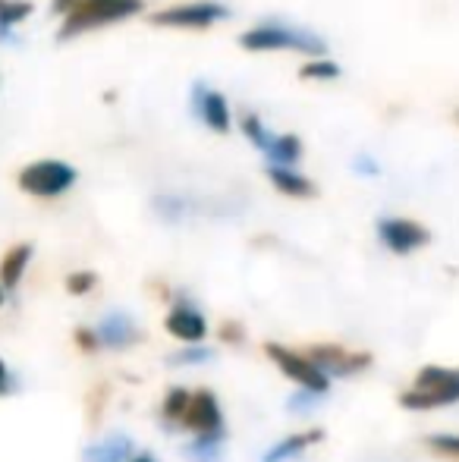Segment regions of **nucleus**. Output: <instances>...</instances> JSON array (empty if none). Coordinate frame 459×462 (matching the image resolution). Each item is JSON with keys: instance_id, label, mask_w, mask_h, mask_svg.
I'll return each instance as SVG.
<instances>
[{"instance_id": "obj_1", "label": "nucleus", "mask_w": 459, "mask_h": 462, "mask_svg": "<svg viewBox=\"0 0 459 462\" xmlns=\"http://www.w3.org/2000/svg\"><path fill=\"white\" fill-rule=\"evenodd\" d=\"M459 402V368L425 365L416 374L409 390L399 393V406L409 412H431V409L456 406Z\"/></svg>"}, {"instance_id": "obj_2", "label": "nucleus", "mask_w": 459, "mask_h": 462, "mask_svg": "<svg viewBox=\"0 0 459 462\" xmlns=\"http://www.w3.org/2000/svg\"><path fill=\"white\" fill-rule=\"evenodd\" d=\"M239 44H243L245 51H302V54H325V42H321L315 32L296 29V25H287V23H280V19L262 23V25H255V29L243 32Z\"/></svg>"}, {"instance_id": "obj_3", "label": "nucleus", "mask_w": 459, "mask_h": 462, "mask_svg": "<svg viewBox=\"0 0 459 462\" xmlns=\"http://www.w3.org/2000/svg\"><path fill=\"white\" fill-rule=\"evenodd\" d=\"M264 356L271 359V365L280 368V374L287 381L296 383V390H308L315 396H327L331 393V377L325 374L306 353L299 349H289L283 343H264Z\"/></svg>"}, {"instance_id": "obj_4", "label": "nucleus", "mask_w": 459, "mask_h": 462, "mask_svg": "<svg viewBox=\"0 0 459 462\" xmlns=\"http://www.w3.org/2000/svg\"><path fill=\"white\" fill-rule=\"evenodd\" d=\"M142 10V0H82L63 19L60 38L82 35L88 29H98V25L116 23V19H129Z\"/></svg>"}, {"instance_id": "obj_5", "label": "nucleus", "mask_w": 459, "mask_h": 462, "mask_svg": "<svg viewBox=\"0 0 459 462\" xmlns=\"http://www.w3.org/2000/svg\"><path fill=\"white\" fill-rule=\"evenodd\" d=\"M16 183L35 199H57L76 183V171L63 161H35V164L19 171Z\"/></svg>"}, {"instance_id": "obj_6", "label": "nucleus", "mask_w": 459, "mask_h": 462, "mask_svg": "<svg viewBox=\"0 0 459 462\" xmlns=\"http://www.w3.org/2000/svg\"><path fill=\"white\" fill-rule=\"evenodd\" d=\"M183 428L192 438H205V440L227 438V421H224V409L215 390H208V387L192 390V402L183 419Z\"/></svg>"}, {"instance_id": "obj_7", "label": "nucleus", "mask_w": 459, "mask_h": 462, "mask_svg": "<svg viewBox=\"0 0 459 462\" xmlns=\"http://www.w3.org/2000/svg\"><path fill=\"white\" fill-rule=\"evenodd\" d=\"M243 133L252 139V145L268 158V164L274 167H293L302 158V142L296 135H277L271 129H264V123L255 114L243 116Z\"/></svg>"}, {"instance_id": "obj_8", "label": "nucleus", "mask_w": 459, "mask_h": 462, "mask_svg": "<svg viewBox=\"0 0 459 462\" xmlns=\"http://www.w3.org/2000/svg\"><path fill=\"white\" fill-rule=\"evenodd\" d=\"M164 330L183 346H202L205 337H208V318L198 311V305L186 292H177L170 311L164 315Z\"/></svg>"}, {"instance_id": "obj_9", "label": "nucleus", "mask_w": 459, "mask_h": 462, "mask_svg": "<svg viewBox=\"0 0 459 462\" xmlns=\"http://www.w3.org/2000/svg\"><path fill=\"white\" fill-rule=\"evenodd\" d=\"M308 359L315 362L327 377H355L362 371L372 368V353H353V349L340 346V343H312L308 349H302Z\"/></svg>"}, {"instance_id": "obj_10", "label": "nucleus", "mask_w": 459, "mask_h": 462, "mask_svg": "<svg viewBox=\"0 0 459 462\" xmlns=\"http://www.w3.org/2000/svg\"><path fill=\"white\" fill-rule=\"evenodd\" d=\"M378 239L393 255H412L422 245L431 243V233L418 220L409 217H381L378 220Z\"/></svg>"}, {"instance_id": "obj_11", "label": "nucleus", "mask_w": 459, "mask_h": 462, "mask_svg": "<svg viewBox=\"0 0 459 462\" xmlns=\"http://www.w3.org/2000/svg\"><path fill=\"white\" fill-rule=\"evenodd\" d=\"M227 19V6L215 0H198V4H179L158 13L151 19L154 25H173V29H208V25Z\"/></svg>"}, {"instance_id": "obj_12", "label": "nucleus", "mask_w": 459, "mask_h": 462, "mask_svg": "<svg viewBox=\"0 0 459 462\" xmlns=\"http://www.w3.org/2000/svg\"><path fill=\"white\" fill-rule=\"evenodd\" d=\"M95 334H98V340H101V349H111V353H126V349L139 346V343L145 340V334H142V328L135 324V318L120 309L101 315V321L95 324Z\"/></svg>"}, {"instance_id": "obj_13", "label": "nucleus", "mask_w": 459, "mask_h": 462, "mask_svg": "<svg viewBox=\"0 0 459 462\" xmlns=\"http://www.w3.org/2000/svg\"><path fill=\"white\" fill-rule=\"evenodd\" d=\"M192 114H196L202 123H208L215 133H227L230 129L227 97L221 92H215L211 86H205V82H196V86H192Z\"/></svg>"}, {"instance_id": "obj_14", "label": "nucleus", "mask_w": 459, "mask_h": 462, "mask_svg": "<svg viewBox=\"0 0 459 462\" xmlns=\"http://www.w3.org/2000/svg\"><path fill=\"white\" fill-rule=\"evenodd\" d=\"M135 440L129 438V434H105L101 440H95V444L86 447V453H82V462H129L135 457Z\"/></svg>"}, {"instance_id": "obj_15", "label": "nucleus", "mask_w": 459, "mask_h": 462, "mask_svg": "<svg viewBox=\"0 0 459 462\" xmlns=\"http://www.w3.org/2000/svg\"><path fill=\"white\" fill-rule=\"evenodd\" d=\"M325 440V431L321 428H312V431H293L287 438H280L274 447L264 450L262 462H289V459H299L306 450H312L315 444Z\"/></svg>"}, {"instance_id": "obj_16", "label": "nucleus", "mask_w": 459, "mask_h": 462, "mask_svg": "<svg viewBox=\"0 0 459 462\" xmlns=\"http://www.w3.org/2000/svg\"><path fill=\"white\" fill-rule=\"evenodd\" d=\"M32 255H35L32 243H19V245H13L4 258H0V283H4V290H16V286L23 283Z\"/></svg>"}, {"instance_id": "obj_17", "label": "nucleus", "mask_w": 459, "mask_h": 462, "mask_svg": "<svg viewBox=\"0 0 459 462\" xmlns=\"http://www.w3.org/2000/svg\"><path fill=\"white\" fill-rule=\"evenodd\" d=\"M189 402H192V390H186V387L167 390L164 400H161V406H158L161 428H167V431L183 428V419H186V412H189Z\"/></svg>"}, {"instance_id": "obj_18", "label": "nucleus", "mask_w": 459, "mask_h": 462, "mask_svg": "<svg viewBox=\"0 0 459 462\" xmlns=\"http://www.w3.org/2000/svg\"><path fill=\"white\" fill-rule=\"evenodd\" d=\"M268 180L280 189L283 195H293V199H312L315 195V183L308 177H302L293 167H274L268 164Z\"/></svg>"}, {"instance_id": "obj_19", "label": "nucleus", "mask_w": 459, "mask_h": 462, "mask_svg": "<svg viewBox=\"0 0 459 462\" xmlns=\"http://www.w3.org/2000/svg\"><path fill=\"white\" fill-rule=\"evenodd\" d=\"M32 13L25 0H0V42H13V25H19Z\"/></svg>"}, {"instance_id": "obj_20", "label": "nucleus", "mask_w": 459, "mask_h": 462, "mask_svg": "<svg viewBox=\"0 0 459 462\" xmlns=\"http://www.w3.org/2000/svg\"><path fill=\"white\" fill-rule=\"evenodd\" d=\"M221 444L224 440L192 438L189 444H183V457L189 462H221Z\"/></svg>"}, {"instance_id": "obj_21", "label": "nucleus", "mask_w": 459, "mask_h": 462, "mask_svg": "<svg viewBox=\"0 0 459 462\" xmlns=\"http://www.w3.org/2000/svg\"><path fill=\"white\" fill-rule=\"evenodd\" d=\"M211 359H215V349H208L202 343V346H183L179 353H173L170 365L173 368H192V365H208Z\"/></svg>"}, {"instance_id": "obj_22", "label": "nucleus", "mask_w": 459, "mask_h": 462, "mask_svg": "<svg viewBox=\"0 0 459 462\" xmlns=\"http://www.w3.org/2000/svg\"><path fill=\"white\" fill-rule=\"evenodd\" d=\"M425 447H428L435 457L459 462V434H428V438H425Z\"/></svg>"}, {"instance_id": "obj_23", "label": "nucleus", "mask_w": 459, "mask_h": 462, "mask_svg": "<svg viewBox=\"0 0 459 462\" xmlns=\"http://www.w3.org/2000/svg\"><path fill=\"white\" fill-rule=\"evenodd\" d=\"M154 211L164 220H183L189 208H186V201L179 199V195H158V199H154Z\"/></svg>"}, {"instance_id": "obj_24", "label": "nucleus", "mask_w": 459, "mask_h": 462, "mask_svg": "<svg viewBox=\"0 0 459 462\" xmlns=\"http://www.w3.org/2000/svg\"><path fill=\"white\" fill-rule=\"evenodd\" d=\"M63 283H67L69 296H88L98 286V274L95 271H73V274H67Z\"/></svg>"}, {"instance_id": "obj_25", "label": "nucleus", "mask_w": 459, "mask_h": 462, "mask_svg": "<svg viewBox=\"0 0 459 462\" xmlns=\"http://www.w3.org/2000/svg\"><path fill=\"white\" fill-rule=\"evenodd\" d=\"M217 337H221V343L224 346H243L245 343V324L243 321H236V318H227V321H221V328H217Z\"/></svg>"}, {"instance_id": "obj_26", "label": "nucleus", "mask_w": 459, "mask_h": 462, "mask_svg": "<svg viewBox=\"0 0 459 462\" xmlns=\"http://www.w3.org/2000/svg\"><path fill=\"white\" fill-rule=\"evenodd\" d=\"M340 67L334 60H312L302 67V79H337Z\"/></svg>"}, {"instance_id": "obj_27", "label": "nucleus", "mask_w": 459, "mask_h": 462, "mask_svg": "<svg viewBox=\"0 0 459 462\" xmlns=\"http://www.w3.org/2000/svg\"><path fill=\"white\" fill-rule=\"evenodd\" d=\"M73 343L82 356H95L101 349V340H98V334H95V328H76Z\"/></svg>"}, {"instance_id": "obj_28", "label": "nucleus", "mask_w": 459, "mask_h": 462, "mask_svg": "<svg viewBox=\"0 0 459 462\" xmlns=\"http://www.w3.org/2000/svg\"><path fill=\"white\" fill-rule=\"evenodd\" d=\"M107 393H111V387H107V383H98V387L88 393V421H92V425L101 419V412H105Z\"/></svg>"}, {"instance_id": "obj_29", "label": "nucleus", "mask_w": 459, "mask_h": 462, "mask_svg": "<svg viewBox=\"0 0 459 462\" xmlns=\"http://www.w3.org/2000/svg\"><path fill=\"white\" fill-rule=\"evenodd\" d=\"M318 400H321V396L308 393V390H296V393L287 400V409H289L293 415H306V412H312V406H315Z\"/></svg>"}, {"instance_id": "obj_30", "label": "nucleus", "mask_w": 459, "mask_h": 462, "mask_svg": "<svg viewBox=\"0 0 459 462\" xmlns=\"http://www.w3.org/2000/svg\"><path fill=\"white\" fill-rule=\"evenodd\" d=\"M19 390V377L13 374V368L6 365V359H0V400L13 396Z\"/></svg>"}, {"instance_id": "obj_31", "label": "nucleus", "mask_w": 459, "mask_h": 462, "mask_svg": "<svg viewBox=\"0 0 459 462\" xmlns=\"http://www.w3.org/2000/svg\"><path fill=\"white\" fill-rule=\"evenodd\" d=\"M355 171L362 173V177H378V161L374 158H368V154H359V158H355Z\"/></svg>"}, {"instance_id": "obj_32", "label": "nucleus", "mask_w": 459, "mask_h": 462, "mask_svg": "<svg viewBox=\"0 0 459 462\" xmlns=\"http://www.w3.org/2000/svg\"><path fill=\"white\" fill-rule=\"evenodd\" d=\"M129 462H158V457H154V453H135Z\"/></svg>"}, {"instance_id": "obj_33", "label": "nucleus", "mask_w": 459, "mask_h": 462, "mask_svg": "<svg viewBox=\"0 0 459 462\" xmlns=\"http://www.w3.org/2000/svg\"><path fill=\"white\" fill-rule=\"evenodd\" d=\"M57 10H69V0H54Z\"/></svg>"}, {"instance_id": "obj_34", "label": "nucleus", "mask_w": 459, "mask_h": 462, "mask_svg": "<svg viewBox=\"0 0 459 462\" xmlns=\"http://www.w3.org/2000/svg\"><path fill=\"white\" fill-rule=\"evenodd\" d=\"M4 299H6V290H4V283H0V309H4Z\"/></svg>"}]
</instances>
